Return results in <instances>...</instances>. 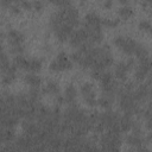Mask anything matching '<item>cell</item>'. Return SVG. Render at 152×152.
<instances>
[{
  "instance_id": "obj_1",
  "label": "cell",
  "mask_w": 152,
  "mask_h": 152,
  "mask_svg": "<svg viewBox=\"0 0 152 152\" xmlns=\"http://www.w3.org/2000/svg\"><path fill=\"white\" fill-rule=\"evenodd\" d=\"M114 44L116 48H119L122 52L126 55H133L135 52V49L138 46V43L131 38V37H125V36H118L114 38Z\"/></svg>"
},
{
  "instance_id": "obj_12",
  "label": "cell",
  "mask_w": 152,
  "mask_h": 152,
  "mask_svg": "<svg viewBox=\"0 0 152 152\" xmlns=\"http://www.w3.org/2000/svg\"><path fill=\"white\" fill-rule=\"evenodd\" d=\"M126 142L128 145H132V146H135V147H139L142 145V139L139 134L137 133H133V134H128L126 137Z\"/></svg>"
},
{
  "instance_id": "obj_20",
  "label": "cell",
  "mask_w": 152,
  "mask_h": 152,
  "mask_svg": "<svg viewBox=\"0 0 152 152\" xmlns=\"http://www.w3.org/2000/svg\"><path fill=\"white\" fill-rule=\"evenodd\" d=\"M106 27H114L119 24V19H113V18H104L101 21Z\"/></svg>"
},
{
  "instance_id": "obj_8",
  "label": "cell",
  "mask_w": 152,
  "mask_h": 152,
  "mask_svg": "<svg viewBox=\"0 0 152 152\" xmlns=\"http://www.w3.org/2000/svg\"><path fill=\"white\" fill-rule=\"evenodd\" d=\"M133 95V99L135 100V101H140V100H144L147 95H148V88H147V86H139L135 90H134V93L132 94Z\"/></svg>"
},
{
  "instance_id": "obj_14",
  "label": "cell",
  "mask_w": 152,
  "mask_h": 152,
  "mask_svg": "<svg viewBox=\"0 0 152 152\" xmlns=\"http://www.w3.org/2000/svg\"><path fill=\"white\" fill-rule=\"evenodd\" d=\"M42 69V61L38 58H31L28 59V64H27V70H30L31 72H37Z\"/></svg>"
},
{
  "instance_id": "obj_16",
  "label": "cell",
  "mask_w": 152,
  "mask_h": 152,
  "mask_svg": "<svg viewBox=\"0 0 152 152\" xmlns=\"http://www.w3.org/2000/svg\"><path fill=\"white\" fill-rule=\"evenodd\" d=\"M134 55H135L139 59H144V58H147V57H148V51H147V49H146L144 45L138 44Z\"/></svg>"
},
{
  "instance_id": "obj_17",
  "label": "cell",
  "mask_w": 152,
  "mask_h": 152,
  "mask_svg": "<svg viewBox=\"0 0 152 152\" xmlns=\"http://www.w3.org/2000/svg\"><path fill=\"white\" fill-rule=\"evenodd\" d=\"M97 104H100L103 108H109L112 106V99L108 94H103L99 100H97Z\"/></svg>"
},
{
  "instance_id": "obj_18",
  "label": "cell",
  "mask_w": 152,
  "mask_h": 152,
  "mask_svg": "<svg viewBox=\"0 0 152 152\" xmlns=\"http://www.w3.org/2000/svg\"><path fill=\"white\" fill-rule=\"evenodd\" d=\"M120 127H121V129L122 131H128V129H131L132 128V120H131V118L128 116V115H125L121 120H120Z\"/></svg>"
},
{
  "instance_id": "obj_11",
  "label": "cell",
  "mask_w": 152,
  "mask_h": 152,
  "mask_svg": "<svg viewBox=\"0 0 152 152\" xmlns=\"http://www.w3.org/2000/svg\"><path fill=\"white\" fill-rule=\"evenodd\" d=\"M25 82H26L28 86H31L32 88H37V87L40 84L42 80H40V77H39L38 75H36L34 72H31V74H27V75L25 76Z\"/></svg>"
},
{
  "instance_id": "obj_10",
  "label": "cell",
  "mask_w": 152,
  "mask_h": 152,
  "mask_svg": "<svg viewBox=\"0 0 152 152\" xmlns=\"http://www.w3.org/2000/svg\"><path fill=\"white\" fill-rule=\"evenodd\" d=\"M43 91L44 93H48V94H51V95H58V93H59V86L55 81H48V83L44 86Z\"/></svg>"
},
{
  "instance_id": "obj_27",
  "label": "cell",
  "mask_w": 152,
  "mask_h": 152,
  "mask_svg": "<svg viewBox=\"0 0 152 152\" xmlns=\"http://www.w3.org/2000/svg\"><path fill=\"white\" fill-rule=\"evenodd\" d=\"M150 84H152V77L150 78Z\"/></svg>"
},
{
  "instance_id": "obj_19",
  "label": "cell",
  "mask_w": 152,
  "mask_h": 152,
  "mask_svg": "<svg viewBox=\"0 0 152 152\" xmlns=\"http://www.w3.org/2000/svg\"><path fill=\"white\" fill-rule=\"evenodd\" d=\"M139 28L144 32H147V33L152 34V23L150 20H146V19L140 20L139 21Z\"/></svg>"
},
{
  "instance_id": "obj_24",
  "label": "cell",
  "mask_w": 152,
  "mask_h": 152,
  "mask_svg": "<svg viewBox=\"0 0 152 152\" xmlns=\"http://www.w3.org/2000/svg\"><path fill=\"white\" fill-rule=\"evenodd\" d=\"M42 7H43V4L40 1H34L33 2V8L34 10H42Z\"/></svg>"
},
{
  "instance_id": "obj_5",
  "label": "cell",
  "mask_w": 152,
  "mask_h": 152,
  "mask_svg": "<svg viewBox=\"0 0 152 152\" xmlns=\"http://www.w3.org/2000/svg\"><path fill=\"white\" fill-rule=\"evenodd\" d=\"M81 93L84 97V101L88 106H95L97 103V100L95 97V89L93 83L90 82H84L81 86Z\"/></svg>"
},
{
  "instance_id": "obj_22",
  "label": "cell",
  "mask_w": 152,
  "mask_h": 152,
  "mask_svg": "<svg viewBox=\"0 0 152 152\" xmlns=\"http://www.w3.org/2000/svg\"><path fill=\"white\" fill-rule=\"evenodd\" d=\"M20 6H23V7H25L26 10H30V8H32V7H33V2H27V1H21V2H20Z\"/></svg>"
},
{
  "instance_id": "obj_23",
  "label": "cell",
  "mask_w": 152,
  "mask_h": 152,
  "mask_svg": "<svg viewBox=\"0 0 152 152\" xmlns=\"http://www.w3.org/2000/svg\"><path fill=\"white\" fill-rule=\"evenodd\" d=\"M146 118H147V121H146V126H147L150 129H152V114L147 115Z\"/></svg>"
},
{
  "instance_id": "obj_3",
  "label": "cell",
  "mask_w": 152,
  "mask_h": 152,
  "mask_svg": "<svg viewBox=\"0 0 152 152\" xmlns=\"http://www.w3.org/2000/svg\"><path fill=\"white\" fill-rule=\"evenodd\" d=\"M88 31L84 28V27H81V28H77V30H74L70 38H69V42L72 46L75 48H81L83 44L88 43Z\"/></svg>"
},
{
  "instance_id": "obj_6",
  "label": "cell",
  "mask_w": 152,
  "mask_h": 152,
  "mask_svg": "<svg viewBox=\"0 0 152 152\" xmlns=\"http://www.w3.org/2000/svg\"><path fill=\"white\" fill-rule=\"evenodd\" d=\"M101 18L95 12H89L84 17V28H91V27H99L101 26Z\"/></svg>"
},
{
  "instance_id": "obj_26",
  "label": "cell",
  "mask_w": 152,
  "mask_h": 152,
  "mask_svg": "<svg viewBox=\"0 0 152 152\" xmlns=\"http://www.w3.org/2000/svg\"><path fill=\"white\" fill-rule=\"evenodd\" d=\"M147 139H148V141H150V142L152 144V132H151V133L148 134V137H147Z\"/></svg>"
},
{
  "instance_id": "obj_21",
  "label": "cell",
  "mask_w": 152,
  "mask_h": 152,
  "mask_svg": "<svg viewBox=\"0 0 152 152\" xmlns=\"http://www.w3.org/2000/svg\"><path fill=\"white\" fill-rule=\"evenodd\" d=\"M10 8H11V11L14 12V13H18V12L20 11L19 4H11V5H10Z\"/></svg>"
},
{
  "instance_id": "obj_25",
  "label": "cell",
  "mask_w": 152,
  "mask_h": 152,
  "mask_svg": "<svg viewBox=\"0 0 152 152\" xmlns=\"http://www.w3.org/2000/svg\"><path fill=\"white\" fill-rule=\"evenodd\" d=\"M110 5H112V2H110V1H107V2H104V4H103V6H104V7H109Z\"/></svg>"
},
{
  "instance_id": "obj_7",
  "label": "cell",
  "mask_w": 152,
  "mask_h": 152,
  "mask_svg": "<svg viewBox=\"0 0 152 152\" xmlns=\"http://www.w3.org/2000/svg\"><path fill=\"white\" fill-rule=\"evenodd\" d=\"M8 42L11 43V46L13 45H23L24 42V34L18 30H10L8 31Z\"/></svg>"
},
{
  "instance_id": "obj_15",
  "label": "cell",
  "mask_w": 152,
  "mask_h": 152,
  "mask_svg": "<svg viewBox=\"0 0 152 152\" xmlns=\"http://www.w3.org/2000/svg\"><path fill=\"white\" fill-rule=\"evenodd\" d=\"M27 64H28V59L25 58L21 55H17L14 58V65L19 69H27Z\"/></svg>"
},
{
  "instance_id": "obj_2",
  "label": "cell",
  "mask_w": 152,
  "mask_h": 152,
  "mask_svg": "<svg viewBox=\"0 0 152 152\" xmlns=\"http://www.w3.org/2000/svg\"><path fill=\"white\" fill-rule=\"evenodd\" d=\"M71 68H72V62L71 58L66 55V52H59L57 57L50 63V69L52 71H62Z\"/></svg>"
},
{
  "instance_id": "obj_9",
  "label": "cell",
  "mask_w": 152,
  "mask_h": 152,
  "mask_svg": "<svg viewBox=\"0 0 152 152\" xmlns=\"http://www.w3.org/2000/svg\"><path fill=\"white\" fill-rule=\"evenodd\" d=\"M76 95H77V93H76V89H75V87H74L72 84H69V86L65 87V90H64V99H65L66 102L72 103V102L76 100Z\"/></svg>"
},
{
  "instance_id": "obj_13",
  "label": "cell",
  "mask_w": 152,
  "mask_h": 152,
  "mask_svg": "<svg viewBox=\"0 0 152 152\" xmlns=\"http://www.w3.org/2000/svg\"><path fill=\"white\" fill-rule=\"evenodd\" d=\"M119 14L122 19H129L134 14V11L129 5H124L119 8Z\"/></svg>"
},
{
  "instance_id": "obj_4",
  "label": "cell",
  "mask_w": 152,
  "mask_h": 152,
  "mask_svg": "<svg viewBox=\"0 0 152 152\" xmlns=\"http://www.w3.org/2000/svg\"><path fill=\"white\" fill-rule=\"evenodd\" d=\"M134 65V61L132 58L127 59V61H120L119 63L115 64L114 68V76L118 80H126L127 72L128 70Z\"/></svg>"
}]
</instances>
